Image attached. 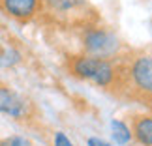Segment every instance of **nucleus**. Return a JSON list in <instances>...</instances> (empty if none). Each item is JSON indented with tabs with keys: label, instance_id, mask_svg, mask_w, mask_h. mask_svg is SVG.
Segmentation results:
<instances>
[{
	"label": "nucleus",
	"instance_id": "5",
	"mask_svg": "<svg viewBox=\"0 0 152 146\" xmlns=\"http://www.w3.org/2000/svg\"><path fill=\"white\" fill-rule=\"evenodd\" d=\"M102 58L98 56H79L75 58L73 64H72V71L73 75H77L79 79H88L92 81V77H94L96 69H98V64H100Z\"/></svg>",
	"mask_w": 152,
	"mask_h": 146
},
{
	"label": "nucleus",
	"instance_id": "9",
	"mask_svg": "<svg viewBox=\"0 0 152 146\" xmlns=\"http://www.w3.org/2000/svg\"><path fill=\"white\" fill-rule=\"evenodd\" d=\"M111 131H113V139L118 144H128L133 139L130 126H126L122 120H111Z\"/></svg>",
	"mask_w": 152,
	"mask_h": 146
},
{
	"label": "nucleus",
	"instance_id": "13",
	"mask_svg": "<svg viewBox=\"0 0 152 146\" xmlns=\"http://www.w3.org/2000/svg\"><path fill=\"white\" fill-rule=\"evenodd\" d=\"M88 146H111V144H107L105 141H102V139L90 137V139H88Z\"/></svg>",
	"mask_w": 152,
	"mask_h": 146
},
{
	"label": "nucleus",
	"instance_id": "1",
	"mask_svg": "<svg viewBox=\"0 0 152 146\" xmlns=\"http://www.w3.org/2000/svg\"><path fill=\"white\" fill-rule=\"evenodd\" d=\"M85 49L90 52V56L109 58L118 51V39L115 34L102 30V28L88 30L85 34Z\"/></svg>",
	"mask_w": 152,
	"mask_h": 146
},
{
	"label": "nucleus",
	"instance_id": "4",
	"mask_svg": "<svg viewBox=\"0 0 152 146\" xmlns=\"http://www.w3.org/2000/svg\"><path fill=\"white\" fill-rule=\"evenodd\" d=\"M42 0H0V8L8 17L17 21H26L39 9Z\"/></svg>",
	"mask_w": 152,
	"mask_h": 146
},
{
	"label": "nucleus",
	"instance_id": "7",
	"mask_svg": "<svg viewBox=\"0 0 152 146\" xmlns=\"http://www.w3.org/2000/svg\"><path fill=\"white\" fill-rule=\"evenodd\" d=\"M115 77H116V71H115L113 64H111L107 58H102L92 81H94L98 86H102V88H107V86H111L115 83Z\"/></svg>",
	"mask_w": 152,
	"mask_h": 146
},
{
	"label": "nucleus",
	"instance_id": "8",
	"mask_svg": "<svg viewBox=\"0 0 152 146\" xmlns=\"http://www.w3.org/2000/svg\"><path fill=\"white\" fill-rule=\"evenodd\" d=\"M45 6L55 13H68L85 6V0H43Z\"/></svg>",
	"mask_w": 152,
	"mask_h": 146
},
{
	"label": "nucleus",
	"instance_id": "3",
	"mask_svg": "<svg viewBox=\"0 0 152 146\" xmlns=\"http://www.w3.org/2000/svg\"><path fill=\"white\" fill-rule=\"evenodd\" d=\"M0 114L13 120H23L28 114V101L13 88L0 84Z\"/></svg>",
	"mask_w": 152,
	"mask_h": 146
},
{
	"label": "nucleus",
	"instance_id": "2",
	"mask_svg": "<svg viewBox=\"0 0 152 146\" xmlns=\"http://www.w3.org/2000/svg\"><path fill=\"white\" fill-rule=\"evenodd\" d=\"M130 81L137 94L152 99V56L143 54L130 66Z\"/></svg>",
	"mask_w": 152,
	"mask_h": 146
},
{
	"label": "nucleus",
	"instance_id": "11",
	"mask_svg": "<svg viewBox=\"0 0 152 146\" xmlns=\"http://www.w3.org/2000/svg\"><path fill=\"white\" fill-rule=\"evenodd\" d=\"M0 146H34V144L23 135H10L0 141Z\"/></svg>",
	"mask_w": 152,
	"mask_h": 146
},
{
	"label": "nucleus",
	"instance_id": "12",
	"mask_svg": "<svg viewBox=\"0 0 152 146\" xmlns=\"http://www.w3.org/2000/svg\"><path fill=\"white\" fill-rule=\"evenodd\" d=\"M55 146H73V142L66 137V133L56 131L55 133Z\"/></svg>",
	"mask_w": 152,
	"mask_h": 146
},
{
	"label": "nucleus",
	"instance_id": "6",
	"mask_svg": "<svg viewBox=\"0 0 152 146\" xmlns=\"http://www.w3.org/2000/svg\"><path fill=\"white\" fill-rule=\"evenodd\" d=\"M133 137L145 146H152V116H137L133 120Z\"/></svg>",
	"mask_w": 152,
	"mask_h": 146
},
{
	"label": "nucleus",
	"instance_id": "10",
	"mask_svg": "<svg viewBox=\"0 0 152 146\" xmlns=\"http://www.w3.org/2000/svg\"><path fill=\"white\" fill-rule=\"evenodd\" d=\"M21 60H23V54L15 47H4L0 51V68H4V69L15 68L17 64H21Z\"/></svg>",
	"mask_w": 152,
	"mask_h": 146
}]
</instances>
